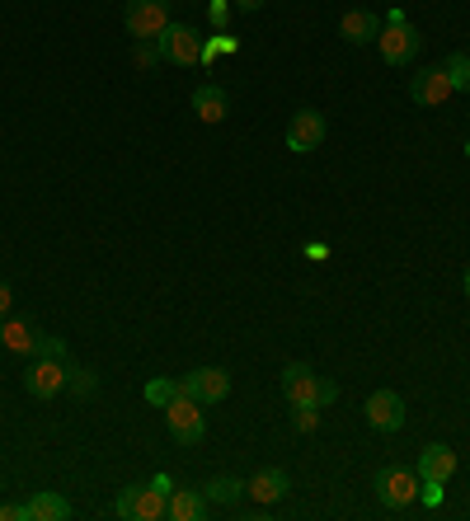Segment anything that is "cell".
Here are the masks:
<instances>
[{
	"label": "cell",
	"mask_w": 470,
	"mask_h": 521,
	"mask_svg": "<svg viewBox=\"0 0 470 521\" xmlns=\"http://www.w3.org/2000/svg\"><path fill=\"white\" fill-rule=\"evenodd\" d=\"M170 479L156 475L151 484H137V498H132V521H160L170 512Z\"/></svg>",
	"instance_id": "cell-12"
},
{
	"label": "cell",
	"mask_w": 470,
	"mask_h": 521,
	"mask_svg": "<svg viewBox=\"0 0 470 521\" xmlns=\"http://www.w3.org/2000/svg\"><path fill=\"white\" fill-rule=\"evenodd\" d=\"M179 395H193L198 404H221V399L231 395V371H221V367L188 371L184 381H179Z\"/></svg>",
	"instance_id": "cell-6"
},
{
	"label": "cell",
	"mask_w": 470,
	"mask_h": 521,
	"mask_svg": "<svg viewBox=\"0 0 470 521\" xmlns=\"http://www.w3.org/2000/svg\"><path fill=\"white\" fill-rule=\"evenodd\" d=\"M207 512V493L203 489H170V521H198Z\"/></svg>",
	"instance_id": "cell-18"
},
{
	"label": "cell",
	"mask_w": 470,
	"mask_h": 521,
	"mask_svg": "<svg viewBox=\"0 0 470 521\" xmlns=\"http://www.w3.org/2000/svg\"><path fill=\"white\" fill-rule=\"evenodd\" d=\"M245 493H250L254 503L273 507V503L287 498V475H282V470H259L254 479H245Z\"/></svg>",
	"instance_id": "cell-15"
},
{
	"label": "cell",
	"mask_w": 470,
	"mask_h": 521,
	"mask_svg": "<svg viewBox=\"0 0 470 521\" xmlns=\"http://www.w3.org/2000/svg\"><path fill=\"white\" fill-rule=\"evenodd\" d=\"M461 287H466V296H470V268H466V277H461Z\"/></svg>",
	"instance_id": "cell-31"
},
{
	"label": "cell",
	"mask_w": 470,
	"mask_h": 521,
	"mask_svg": "<svg viewBox=\"0 0 470 521\" xmlns=\"http://www.w3.org/2000/svg\"><path fill=\"white\" fill-rule=\"evenodd\" d=\"M203 52H207V43L198 38V29H188V24H170V29L160 33V57L174 66H198Z\"/></svg>",
	"instance_id": "cell-5"
},
{
	"label": "cell",
	"mask_w": 470,
	"mask_h": 521,
	"mask_svg": "<svg viewBox=\"0 0 470 521\" xmlns=\"http://www.w3.org/2000/svg\"><path fill=\"white\" fill-rule=\"evenodd\" d=\"M452 94H456L452 90V76H447L442 66H423L419 76L409 80V99H414L419 108H442Z\"/></svg>",
	"instance_id": "cell-8"
},
{
	"label": "cell",
	"mask_w": 470,
	"mask_h": 521,
	"mask_svg": "<svg viewBox=\"0 0 470 521\" xmlns=\"http://www.w3.org/2000/svg\"><path fill=\"white\" fill-rule=\"evenodd\" d=\"M24 390L33 399H52L66 390V362H52V357H38L29 371H24Z\"/></svg>",
	"instance_id": "cell-11"
},
{
	"label": "cell",
	"mask_w": 470,
	"mask_h": 521,
	"mask_svg": "<svg viewBox=\"0 0 470 521\" xmlns=\"http://www.w3.org/2000/svg\"><path fill=\"white\" fill-rule=\"evenodd\" d=\"M207 493V503H240V493H245V479H231V475H217V479H207L203 484Z\"/></svg>",
	"instance_id": "cell-20"
},
{
	"label": "cell",
	"mask_w": 470,
	"mask_h": 521,
	"mask_svg": "<svg viewBox=\"0 0 470 521\" xmlns=\"http://www.w3.org/2000/svg\"><path fill=\"white\" fill-rule=\"evenodd\" d=\"M33 357H52V362H71V357H66V338H57V334H38V348H33Z\"/></svg>",
	"instance_id": "cell-23"
},
{
	"label": "cell",
	"mask_w": 470,
	"mask_h": 521,
	"mask_svg": "<svg viewBox=\"0 0 470 521\" xmlns=\"http://www.w3.org/2000/svg\"><path fill=\"white\" fill-rule=\"evenodd\" d=\"M123 24L137 43H146V38H160L174 19H170V5H165V0H127Z\"/></svg>",
	"instance_id": "cell-3"
},
{
	"label": "cell",
	"mask_w": 470,
	"mask_h": 521,
	"mask_svg": "<svg viewBox=\"0 0 470 521\" xmlns=\"http://www.w3.org/2000/svg\"><path fill=\"white\" fill-rule=\"evenodd\" d=\"M442 71L452 76V90L470 94V57H466V52H452V57L442 62Z\"/></svg>",
	"instance_id": "cell-21"
},
{
	"label": "cell",
	"mask_w": 470,
	"mask_h": 521,
	"mask_svg": "<svg viewBox=\"0 0 470 521\" xmlns=\"http://www.w3.org/2000/svg\"><path fill=\"white\" fill-rule=\"evenodd\" d=\"M29 517L33 521H66V517H71V503H66V498H62V493H33V498H29Z\"/></svg>",
	"instance_id": "cell-19"
},
{
	"label": "cell",
	"mask_w": 470,
	"mask_h": 521,
	"mask_svg": "<svg viewBox=\"0 0 470 521\" xmlns=\"http://www.w3.org/2000/svg\"><path fill=\"white\" fill-rule=\"evenodd\" d=\"M334 399H339V385L320 376V409H325V404H334Z\"/></svg>",
	"instance_id": "cell-28"
},
{
	"label": "cell",
	"mask_w": 470,
	"mask_h": 521,
	"mask_svg": "<svg viewBox=\"0 0 470 521\" xmlns=\"http://www.w3.org/2000/svg\"><path fill=\"white\" fill-rule=\"evenodd\" d=\"M193 113H198V123H221L231 113V99H226L221 85H198L193 90Z\"/></svg>",
	"instance_id": "cell-14"
},
{
	"label": "cell",
	"mask_w": 470,
	"mask_h": 521,
	"mask_svg": "<svg viewBox=\"0 0 470 521\" xmlns=\"http://www.w3.org/2000/svg\"><path fill=\"white\" fill-rule=\"evenodd\" d=\"M179 395V381H146V399H151V404H156V409H165V404H170V399Z\"/></svg>",
	"instance_id": "cell-24"
},
{
	"label": "cell",
	"mask_w": 470,
	"mask_h": 521,
	"mask_svg": "<svg viewBox=\"0 0 470 521\" xmlns=\"http://www.w3.org/2000/svg\"><path fill=\"white\" fill-rule=\"evenodd\" d=\"M235 10H245V15H254V10H264V0H231Z\"/></svg>",
	"instance_id": "cell-30"
},
{
	"label": "cell",
	"mask_w": 470,
	"mask_h": 521,
	"mask_svg": "<svg viewBox=\"0 0 470 521\" xmlns=\"http://www.w3.org/2000/svg\"><path fill=\"white\" fill-rule=\"evenodd\" d=\"M198 409H203V404H198L193 395H174L170 404L160 409V414H165V428H170V437L179 446H198V442H203L207 418L198 414Z\"/></svg>",
	"instance_id": "cell-2"
},
{
	"label": "cell",
	"mask_w": 470,
	"mask_h": 521,
	"mask_svg": "<svg viewBox=\"0 0 470 521\" xmlns=\"http://www.w3.org/2000/svg\"><path fill=\"white\" fill-rule=\"evenodd\" d=\"M282 395H287L292 409H301V404L320 409V376H315L306 362H287V367H282Z\"/></svg>",
	"instance_id": "cell-7"
},
{
	"label": "cell",
	"mask_w": 470,
	"mask_h": 521,
	"mask_svg": "<svg viewBox=\"0 0 470 521\" xmlns=\"http://www.w3.org/2000/svg\"><path fill=\"white\" fill-rule=\"evenodd\" d=\"M325 141V113H315V108H301V113H292V123H287V151H315Z\"/></svg>",
	"instance_id": "cell-10"
},
{
	"label": "cell",
	"mask_w": 470,
	"mask_h": 521,
	"mask_svg": "<svg viewBox=\"0 0 470 521\" xmlns=\"http://www.w3.org/2000/svg\"><path fill=\"white\" fill-rule=\"evenodd\" d=\"M339 33H344L353 47L376 43V33H381V15H372V10H348V15L339 19Z\"/></svg>",
	"instance_id": "cell-17"
},
{
	"label": "cell",
	"mask_w": 470,
	"mask_h": 521,
	"mask_svg": "<svg viewBox=\"0 0 470 521\" xmlns=\"http://www.w3.org/2000/svg\"><path fill=\"white\" fill-rule=\"evenodd\" d=\"M452 475H456V451L452 446H442V442L423 446L419 451V479L423 484H447Z\"/></svg>",
	"instance_id": "cell-13"
},
{
	"label": "cell",
	"mask_w": 470,
	"mask_h": 521,
	"mask_svg": "<svg viewBox=\"0 0 470 521\" xmlns=\"http://www.w3.org/2000/svg\"><path fill=\"white\" fill-rule=\"evenodd\" d=\"M226 15H231V0H212V24H226Z\"/></svg>",
	"instance_id": "cell-29"
},
{
	"label": "cell",
	"mask_w": 470,
	"mask_h": 521,
	"mask_svg": "<svg viewBox=\"0 0 470 521\" xmlns=\"http://www.w3.org/2000/svg\"><path fill=\"white\" fill-rule=\"evenodd\" d=\"M66 390L85 399V395H94V390H99V381H94V371L76 367V362H66Z\"/></svg>",
	"instance_id": "cell-22"
},
{
	"label": "cell",
	"mask_w": 470,
	"mask_h": 521,
	"mask_svg": "<svg viewBox=\"0 0 470 521\" xmlns=\"http://www.w3.org/2000/svg\"><path fill=\"white\" fill-rule=\"evenodd\" d=\"M10 310H15V292H10V282H0V320H10Z\"/></svg>",
	"instance_id": "cell-27"
},
{
	"label": "cell",
	"mask_w": 470,
	"mask_h": 521,
	"mask_svg": "<svg viewBox=\"0 0 470 521\" xmlns=\"http://www.w3.org/2000/svg\"><path fill=\"white\" fill-rule=\"evenodd\" d=\"M38 324H29V320H0V348H10V353H33L38 348Z\"/></svg>",
	"instance_id": "cell-16"
},
{
	"label": "cell",
	"mask_w": 470,
	"mask_h": 521,
	"mask_svg": "<svg viewBox=\"0 0 470 521\" xmlns=\"http://www.w3.org/2000/svg\"><path fill=\"white\" fill-rule=\"evenodd\" d=\"M362 414H367V423L376 432H400L405 428V399L395 395V390H372Z\"/></svg>",
	"instance_id": "cell-9"
},
{
	"label": "cell",
	"mask_w": 470,
	"mask_h": 521,
	"mask_svg": "<svg viewBox=\"0 0 470 521\" xmlns=\"http://www.w3.org/2000/svg\"><path fill=\"white\" fill-rule=\"evenodd\" d=\"M423 493V479H419V470H405V465H386L381 475H376V498L386 507H409L414 498Z\"/></svg>",
	"instance_id": "cell-4"
},
{
	"label": "cell",
	"mask_w": 470,
	"mask_h": 521,
	"mask_svg": "<svg viewBox=\"0 0 470 521\" xmlns=\"http://www.w3.org/2000/svg\"><path fill=\"white\" fill-rule=\"evenodd\" d=\"M466 160H470V141H466Z\"/></svg>",
	"instance_id": "cell-32"
},
{
	"label": "cell",
	"mask_w": 470,
	"mask_h": 521,
	"mask_svg": "<svg viewBox=\"0 0 470 521\" xmlns=\"http://www.w3.org/2000/svg\"><path fill=\"white\" fill-rule=\"evenodd\" d=\"M376 47H381L386 66H409L414 57H419L423 38H419V29H414V24L400 15V10H391V15H386V24H381V33H376Z\"/></svg>",
	"instance_id": "cell-1"
},
{
	"label": "cell",
	"mask_w": 470,
	"mask_h": 521,
	"mask_svg": "<svg viewBox=\"0 0 470 521\" xmlns=\"http://www.w3.org/2000/svg\"><path fill=\"white\" fill-rule=\"evenodd\" d=\"M0 521H33L29 503H0Z\"/></svg>",
	"instance_id": "cell-26"
},
{
	"label": "cell",
	"mask_w": 470,
	"mask_h": 521,
	"mask_svg": "<svg viewBox=\"0 0 470 521\" xmlns=\"http://www.w3.org/2000/svg\"><path fill=\"white\" fill-rule=\"evenodd\" d=\"M292 423H297V432H315V428H320V409H311V404H301Z\"/></svg>",
	"instance_id": "cell-25"
}]
</instances>
